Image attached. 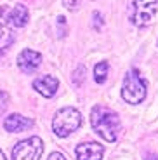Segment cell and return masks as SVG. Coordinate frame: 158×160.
Instances as JSON below:
<instances>
[{
    "mask_svg": "<svg viewBox=\"0 0 158 160\" xmlns=\"http://www.w3.org/2000/svg\"><path fill=\"white\" fill-rule=\"evenodd\" d=\"M91 124L94 131L108 143H113L118 138V132L122 129L118 115L111 108L104 104H96L91 112Z\"/></svg>",
    "mask_w": 158,
    "mask_h": 160,
    "instance_id": "obj_1",
    "label": "cell"
},
{
    "mask_svg": "<svg viewBox=\"0 0 158 160\" xmlns=\"http://www.w3.org/2000/svg\"><path fill=\"white\" fill-rule=\"evenodd\" d=\"M80 125H82V115H80L78 110L71 108V106L61 108L54 115V120H52V129L59 138L70 136L71 132H75Z\"/></svg>",
    "mask_w": 158,
    "mask_h": 160,
    "instance_id": "obj_2",
    "label": "cell"
},
{
    "mask_svg": "<svg viewBox=\"0 0 158 160\" xmlns=\"http://www.w3.org/2000/svg\"><path fill=\"white\" fill-rule=\"evenodd\" d=\"M122 98L129 104H139L146 98V82L136 68L129 70L122 87Z\"/></svg>",
    "mask_w": 158,
    "mask_h": 160,
    "instance_id": "obj_3",
    "label": "cell"
},
{
    "mask_svg": "<svg viewBox=\"0 0 158 160\" xmlns=\"http://www.w3.org/2000/svg\"><path fill=\"white\" fill-rule=\"evenodd\" d=\"M156 0H129V19L132 24L142 28L151 24L156 14Z\"/></svg>",
    "mask_w": 158,
    "mask_h": 160,
    "instance_id": "obj_4",
    "label": "cell"
},
{
    "mask_svg": "<svg viewBox=\"0 0 158 160\" xmlns=\"http://www.w3.org/2000/svg\"><path fill=\"white\" fill-rule=\"evenodd\" d=\"M44 153V143L37 136L23 139L12 150V160H40Z\"/></svg>",
    "mask_w": 158,
    "mask_h": 160,
    "instance_id": "obj_5",
    "label": "cell"
},
{
    "mask_svg": "<svg viewBox=\"0 0 158 160\" xmlns=\"http://www.w3.org/2000/svg\"><path fill=\"white\" fill-rule=\"evenodd\" d=\"M104 148L96 141H87V143H80L75 150V155L78 160H101L103 158Z\"/></svg>",
    "mask_w": 158,
    "mask_h": 160,
    "instance_id": "obj_6",
    "label": "cell"
},
{
    "mask_svg": "<svg viewBox=\"0 0 158 160\" xmlns=\"http://www.w3.org/2000/svg\"><path fill=\"white\" fill-rule=\"evenodd\" d=\"M40 63H42L40 52L32 51V49H24L23 52H19V56H17V66H19L24 73L35 72L40 66Z\"/></svg>",
    "mask_w": 158,
    "mask_h": 160,
    "instance_id": "obj_7",
    "label": "cell"
},
{
    "mask_svg": "<svg viewBox=\"0 0 158 160\" xmlns=\"http://www.w3.org/2000/svg\"><path fill=\"white\" fill-rule=\"evenodd\" d=\"M57 87H59V80L51 75L38 77V78L33 80V89L38 91L44 98H52L57 91Z\"/></svg>",
    "mask_w": 158,
    "mask_h": 160,
    "instance_id": "obj_8",
    "label": "cell"
},
{
    "mask_svg": "<svg viewBox=\"0 0 158 160\" xmlns=\"http://www.w3.org/2000/svg\"><path fill=\"white\" fill-rule=\"evenodd\" d=\"M12 32L9 23V11L5 7H0V51H5L12 44Z\"/></svg>",
    "mask_w": 158,
    "mask_h": 160,
    "instance_id": "obj_9",
    "label": "cell"
},
{
    "mask_svg": "<svg viewBox=\"0 0 158 160\" xmlns=\"http://www.w3.org/2000/svg\"><path fill=\"white\" fill-rule=\"evenodd\" d=\"M4 127H5L7 132H21V131H26V129H32L33 127V120L14 113V115H9L7 118H5Z\"/></svg>",
    "mask_w": 158,
    "mask_h": 160,
    "instance_id": "obj_10",
    "label": "cell"
},
{
    "mask_svg": "<svg viewBox=\"0 0 158 160\" xmlns=\"http://www.w3.org/2000/svg\"><path fill=\"white\" fill-rule=\"evenodd\" d=\"M28 18H30V12L21 4H17L12 11H9V23H11L12 28H23L28 23Z\"/></svg>",
    "mask_w": 158,
    "mask_h": 160,
    "instance_id": "obj_11",
    "label": "cell"
},
{
    "mask_svg": "<svg viewBox=\"0 0 158 160\" xmlns=\"http://www.w3.org/2000/svg\"><path fill=\"white\" fill-rule=\"evenodd\" d=\"M108 70H110V66H108L106 61H101V63L96 64V68H94V77H96V82H97V84H104V82H106Z\"/></svg>",
    "mask_w": 158,
    "mask_h": 160,
    "instance_id": "obj_12",
    "label": "cell"
},
{
    "mask_svg": "<svg viewBox=\"0 0 158 160\" xmlns=\"http://www.w3.org/2000/svg\"><path fill=\"white\" fill-rule=\"evenodd\" d=\"M63 4L66 9H70V11H75L77 7H78L80 4V0H63Z\"/></svg>",
    "mask_w": 158,
    "mask_h": 160,
    "instance_id": "obj_13",
    "label": "cell"
},
{
    "mask_svg": "<svg viewBox=\"0 0 158 160\" xmlns=\"http://www.w3.org/2000/svg\"><path fill=\"white\" fill-rule=\"evenodd\" d=\"M83 73H85V68H83V66H80V68L77 70V73H75V80H73L77 85H80V82H82V78H83V77H82Z\"/></svg>",
    "mask_w": 158,
    "mask_h": 160,
    "instance_id": "obj_14",
    "label": "cell"
},
{
    "mask_svg": "<svg viewBox=\"0 0 158 160\" xmlns=\"http://www.w3.org/2000/svg\"><path fill=\"white\" fill-rule=\"evenodd\" d=\"M47 160H66V157H64L63 153H59V152H54V153H51V155H49Z\"/></svg>",
    "mask_w": 158,
    "mask_h": 160,
    "instance_id": "obj_15",
    "label": "cell"
},
{
    "mask_svg": "<svg viewBox=\"0 0 158 160\" xmlns=\"http://www.w3.org/2000/svg\"><path fill=\"white\" fill-rule=\"evenodd\" d=\"M146 160H158V155H156V153H148Z\"/></svg>",
    "mask_w": 158,
    "mask_h": 160,
    "instance_id": "obj_16",
    "label": "cell"
},
{
    "mask_svg": "<svg viewBox=\"0 0 158 160\" xmlns=\"http://www.w3.org/2000/svg\"><path fill=\"white\" fill-rule=\"evenodd\" d=\"M94 19H96V30H99V12H94Z\"/></svg>",
    "mask_w": 158,
    "mask_h": 160,
    "instance_id": "obj_17",
    "label": "cell"
},
{
    "mask_svg": "<svg viewBox=\"0 0 158 160\" xmlns=\"http://www.w3.org/2000/svg\"><path fill=\"white\" fill-rule=\"evenodd\" d=\"M0 160H5V155H4L2 152H0Z\"/></svg>",
    "mask_w": 158,
    "mask_h": 160,
    "instance_id": "obj_18",
    "label": "cell"
},
{
    "mask_svg": "<svg viewBox=\"0 0 158 160\" xmlns=\"http://www.w3.org/2000/svg\"><path fill=\"white\" fill-rule=\"evenodd\" d=\"M2 54H4V51H0V56H2Z\"/></svg>",
    "mask_w": 158,
    "mask_h": 160,
    "instance_id": "obj_19",
    "label": "cell"
}]
</instances>
